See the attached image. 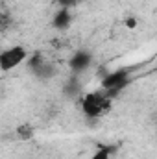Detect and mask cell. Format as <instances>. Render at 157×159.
<instances>
[{"mask_svg": "<svg viewBox=\"0 0 157 159\" xmlns=\"http://www.w3.org/2000/svg\"><path fill=\"white\" fill-rule=\"evenodd\" d=\"M126 26L128 28H135L137 26V20L135 19H126Z\"/></svg>", "mask_w": 157, "mask_h": 159, "instance_id": "cell-6", "label": "cell"}, {"mask_svg": "<svg viewBox=\"0 0 157 159\" xmlns=\"http://www.w3.org/2000/svg\"><path fill=\"white\" fill-rule=\"evenodd\" d=\"M89 61H91V56L89 54H85V52H78V54H74V57H72V67L74 69H78V70H81V69H85L87 65H89Z\"/></svg>", "mask_w": 157, "mask_h": 159, "instance_id": "cell-4", "label": "cell"}, {"mask_svg": "<svg viewBox=\"0 0 157 159\" xmlns=\"http://www.w3.org/2000/svg\"><path fill=\"white\" fill-rule=\"evenodd\" d=\"M109 148H100V150H96L92 156H91V159H109Z\"/></svg>", "mask_w": 157, "mask_h": 159, "instance_id": "cell-5", "label": "cell"}, {"mask_svg": "<svg viewBox=\"0 0 157 159\" xmlns=\"http://www.w3.org/2000/svg\"><path fill=\"white\" fill-rule=\"evenodd\" d=\"M26 57H28V52L22 46H11L0 54V69L4 72H7V70L19 67Z\"/></svg>", "mask_w": 157, "mask_h": 159, "instance_id": "cell-2", "label": "cell"}, {"mask_svg": "<svg viewBox=\"0 0 157 159\" xmlns=\"http://www.w3.org/2000/svg\"><path fill=\"white\" fill-rule=\"evenodd\" d=\"M70 20H72V17H70V11H69V9H61V11L54 17V24H56L57 28H67V26L70 24Z\"/></svg>", "mask_w": 157, "mask_h": 159, "instance_id": "cell-3", "label": "cell"}, {"mask_svg": "<svg viewBox=\"0 0 157 159\" xmlns=\"http://www.w3.org/2000/svg\"><path fill=\"white\" fill-rule=\"evenodd\" d=\"M67 2H81V0H67Z\"/></svg>", "mask_w": 157, "mask_h": 159, "instance_id": "cell-7", "label": "cell"}, {"mask_svg": "<svg viewBox=\"0 0 157 159\" xmlns=\"http://www.w3.org/2000/svg\"><path fill=\"white\" fill-rule=\"evenodd\" d=\"M109 107H111V100L104 93H89V94H85V98L81 102V109L89 117H102L104 113L109 111Z\"/></svg>", "mask_w": 157, "mask_h": 159, "instance_id": "cell-1", "label": "cell"}]
</instances>
